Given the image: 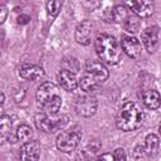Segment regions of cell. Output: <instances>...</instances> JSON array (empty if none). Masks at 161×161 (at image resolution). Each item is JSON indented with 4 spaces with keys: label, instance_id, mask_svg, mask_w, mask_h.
<instances>
[{
    "label": "cell",
    "instance_id": "29",
    "mask_svg": "<svg viewBox=\"0 0 161 161\" xmlns=\"http://www.w3.org/2000/svg\"><path fill=\"white\" fill-rule=\"evenodd\" d=\"M3 111H4V108H3V106L0 104V116H3Z\"/></svg>",
    "mask_w": 161,
    "mask_h": 161
},
{
    "label": "cell",
    "instance_id": "8",
    "mask_svg": "<svg viewBox=\"0 0 161 161\" xmlns=\"http://www.w3.org/2000/svg\"><path fill=\"white\" fill-rule=\"evenodd\" d=\"M40 156V145L38 141H26L20 148L21 161H38Z\"/></svg>",
    "mask_w": 161,
    "mask_h": 161
},
{
    "label": "cell",
    "instance_id": "15",
    "mask_svg": "<svg viewBox=\"0 0 161 161\" xmlns=\"http://www.w3.org/2000/svg\"><path fill=\"white\" fill-rule=\"evenodd\" d=\"M127 5L138 18H148L153 13V5L148 1H131L127 3Z\"/></svg>",
    "mask_w": 161,
    "mask_h": 161
},
{
    "label": "cell",
    "instance_id": "26",
    "mask_svg": "<svg viewBox=\"0 0 161 161\" xmlns=\"http://www.w3.org/2000/svg\"><path fill=\"white\" fill-rule=\"evenodd\" d=\"M29 20H30V16H29V15H26V14H21V15H19V16H18V24L25 25V24H28V23H29Z\"/></svg>",
    "mask_w": 161,
    "mask_h": 161
},
{
    "label": "cell",
    "instance_id": "21",
    "mask_svg": "<svg viewBox=\"0 0 161 161\" xmlns=\"http://www.w3.org/2000/svg\"><path fill=\"white\" fill-rule=\"evenodd\" d=\"M125 26L128 31L131 33H136L140 28V20L137 16H127V19L125 20Z\"/></svg>",
    "mask_w": 161,
    "mask_h": 161
},
{
    "label": "cell",
    "instance_id": "19",
    "mask_svg": "<svg viewBox=\"0 0 161 161\" xmlns=\"http://www.w3.org/2000/svg\"><path fill=\"white\" fill-rule=\"evenodd\" d=\"M31 128L30 126L28 125H20L18 128H16V132H15V138L16 141H21V142H26L30 140L31 137Z\"/></svg>",
    "mask_w": 161,
    "mask_h": 161
},
{
    "label": "cell",
    "instance_id": "10",
    "mask_svg": "<svg viewBox=\"0 0 161 161\" xmlns=\"http://www.w3.org/2000/svg\"><path fill=\"white\" fill-rule=\"evenodd\" d=\"M92 29H93V24H92L91 20H83V21H80L77 25L75 33H74V38H75L77 43L82 44V45H88L91 43Z\"/></svg>",
    "mask_w": 161,
    "mask_h": 161
},
{
    "label": "cell",
    "instance_id": "20",
    "mask_svg": "<svg viewBox=\"0 0 161 161\" xmlns=\"http://www.w3.org/2000/svg\"><path fill=\"white\" fill-rule=\"evenodd\" d=\"M13 126V121L9 116H0V138L6 135Z\"/></svg>",
    "mask_w": 161,
    "mask_h": 161
},
{
    "label": "cell",
    "instance_id": "12",
    "mask_svg": "<svg viewBox=\"0 0 161 161\" xmlns=\"http://www.w3.org/2000/svg\"><path fill=\"white\" fill-rule=\"evenodd\" d=\"M19 75L26 80H38L44 77V70L34 64H23L19 68Z\"/></svg>",
    "mask_w": 161,
    "mask_h": 161
},
{
    "label": "cell",
    "instance_id": "13",
    "mask_svg": "<svg viewBox=\"0 0 161 161\" xmlns=\"http://www.w3.org/2000/svg\"><path fill=\"white\" fill-rule=\"evenodd\" d=\"M57 80H58L59 86L65 91H74L78 87V80H77L75 74L72 72H68L65 69L60 70L57 74Z\"/></svg>",
    "mask_w": 161,
    "mask_h": 161
},
{
    "label": "cell",
    "instance_id": "7",
    "mask_svg": "<svg viewBox=\"0 0 161 161\" xmlns=\"http://www.w3.org/2000/svg\"><path fill=\"white\" fill-rule=\"evenodd\" d=\"M55 96H58V93H57V87H55L54 83H52V82H44V83H42L38 87L36 96H35L36 97L38 106L42 108L45 103H48Z\"/></svg>",
    "mask_w": 161,
    "mask_h": 161
},
{
    "label": "cell",
    "instance_id": "28",
    "mask_svg": "<svg viewBox=\"0 0 161 161\" xmlns=\"http://www.w3.org/2000/svg\"><path fill=\"white\" fill-rule=\"evenodd\" d=\"M4 99H5V96H4V93H3V92H0V104L4 102Z\"/></svg>",
    "mask_w": 161,
    "mask_h": 161
},
{
    "label": "cell",
    "instance_id": "9",
    "mask_svg": "<svg viewBox=\"0 0 161 161\" xmlns=\"http://www.w3.org/2000/svg\"><path fill=\"white\" fill-rule=\"evenodd\" d=\"M142 43L148 53H153L158 47V26H150L142 31Z\"/></svg>",
    "mask_w": 161,
    "mask_h": 161
},
{
    "label": "cell",
    "instance_id": "14",
    "mask_svg": "<svg viewBox=\"0 0 161 161\" xmlns=\"http://www.w3.org/2000/svg\"><path fill=\"white\" fill-rule=\"evenodd\" d=\"M140 98L143 104L150 109H157L160 107V93L155 89H141Z\"/></svg>",
    "mask_w": 161,
    "mask_h": 161
},
{
    "label": "cell",
    "instance_id": "24",
    "mask_svg": "<svg viewBox=\"0 0 161 161\" xmlns=\"http://www.w3.org/2000/svg\"><path fill=\"white\" fill-rule=\"evenodd\" d=\"M112 156H113V161H126V152L123 148H117Z\"/></svg>",
    "mask_w": 161,
    "mask_h": 161
},
{
    "label": "cell",
    "instance_id": "22",
    "mask_svg": "<svg viewBox=\"0 0 161 161\" xmlns=\"http://www.w3.org/2000/svg\"><path fill=\"white\" fill-rule=\"evenodd\" d=\"M62 8V1H49L47 4V10H48V14L52 15V16H55L58 15L59 10Z\"/></svg>",
    "mask_w": 161,
    "mask_h": 161
},
{
    "label": "cell",
    "instance_id": "5",
    "mask_svg": "<svg viewBox=\"0 0 161 161\" xmlns=\"http://www.w3.org/2000/svg\"><path fill=\"white\" fill-rule=\"evenodd\" d=\"M82 138V133L78 131H72V132H67V131H62L58 136H57V147L59 151L62 152H70L73 150H75V147L79 145Z\"/></svg>",
    "mask_w": 161,
    "mask_h": 161
},
{
    "label": "cell",
    "instance_id": "16",
    "mask_svg": "<svg viewBox=\"0 0 161 161\" xmlns=\"http://www.w3.org/2000/svg\"><path fill=\"white\" fill-rule=\"evenodd\" d=\"M158 147H160V140L158 136L155 133H150L146 136V142H145V152L147 156H156L158 152Z\"/></svg>",
    "mask_w": 161,
    "mask_h": 161
},
{
    "label": "cell",
    "instance_id": "18",
    "mask_svg": "<svg viewBox=\"0 0 161 161\" xmlns=\"http://www.w3.org/2000/svg\"><path fill=\"white\" fill-rule=\"evenodd\" d=\"M111 16H112V21H125L127 19V8L125 5H116L112 10H111Z\"/></svg>",
    "mask_w": 161,
    "mask_h": 161
},
{
    "label": "cell",
    "instance_id": "11",
    "mask_svg": "<svg viewBox=\"0 0 161 161\" xmlns=\"http://www.w3.org/2000/svg\"><path fill=\"white\" fill-rule=\"evenodd\" d=\"M121 49L132 59L138 58L141 53V45L137 38L131 35H123L121 38Z\"/></svg>",
    "mask_w": 161,
    "mask_h": 161
},
{
    "label": "cell",
    "instance_id": "25",
    "mask_svg": "<svg viewBox=\"0 0 161 161\" xmlns=\"http://www.w3.org/2000/svg\"><path fill=\"white\" fill-rule=\"evenodd\" d=\"M8 16V6L5 4H0V25L6 20Z\"/></svg>",
    "mask_w": 161,
    "mask_h": 161
},
{
    "label": "cell",
    "instance_id": "1",
    "mask_svg": "<svg viewBox=\"0 0 161 161\" xmlns=\"http://www.w3.org/2000/svg\"><path fill=\"white\" fill-rule=\"evenodd\" d=\"M145 119L142 107L136 102H126L119 107L116 114V126L118 130L128 132L140 128Z\"/></svg>",
    "mask_w": 161,
    "mask_h": 161
},
{
    "label": "cell",
    "instance_id": "6",
    "mask_svg": "<svg viewBox=\"0 0 161 161\" xmlns=\"http://www.w3.org/2000/svg\"><path fill=\"white\" fill-rule=\"evenodd\" d=\"M98 102L92 96H79L74 101V111L82 117H91L96 113Z\"/></svg>",
    "mask_w": 161,
    "mask_h": 161
},
{
    "label": "cell",
    "instance_id": "23",
    "mask_svg": "<svg viewBox=\"0 0 161 161\" xmlns=\"http://www.w3.org/2000/svg\"><path fill=\"white\" fill-rule=\"evenodd\" d=\"M132 156H133V158H135L136 161H143V158H145L147 155H146V152H145V148H143V146H141V145H137V146L133 148Z\"/></svg>",
    "mask_w": 161,
    "mask_h": 161
},
{
    "label": "cell",
    "instance_id": "3",
    "mask_svg": "<svg viewBox=\"0 0 161 161\" xmlns=\"http://www.w3.org/2000/svg\"><path fill=\"white\" fill-rule=\"evenodd\" d=\"M108 75H109V73H108L107 68L101 62L92 60V62L87 63L86 70H84L83 75L80 77L78 86L84 92H92V91L97 89L101 83L107 80Z\"/></svg>",
    "mask_w": 161,
    "mask_h": 161
},
{
    "label": "cell",
    "instance_id": "17",
    "mask_svg": "<svg viewBox=\"0 0 161 161\" xmlns=\"http://www.w3.org/2000/svg\"><path fill=\"white\" fill-rule=\"evenodd\" d=\"M62 106V98L59 96H55L53 99H50L48 103H45L42 108L45 111L47 114H57Z\"/></svg>",
    "mask_w": 161,
    "mask_h": 161
},
{
    "label": "cell",
    "instance_id": "27",
    "mask_svg": "<svg viewBox=\"0 0 161 161\" xmlns=\"http://www.w3.org/2000/svg\"><path fill=\"white\" fill-rule=\"evenodd\" d=\"M96 161H113V156L111 153H102L96 158Z\"/></svg>",
    "mask_w": 161,
    "mask_h": 161
},
{
    "label": "cell",
    "instance_id": "2",
    "mask_svg": "<svg viewBox=\"0 0 161 161\" xmlns=\"http://www.w3.org/2000/svg\"><path fill=\"white\" fill-rule=\"evenodd\" d=\"M96 52L101 63L114 65L121 60V48L117 40L109 34H98L96 39Z\"/></svg>",
    "mask_w": 161,
    "mask_h": 161
},
{
    "label": "cell",
    "instance_id": "4",
    "mask_svg": "<svg viewBox=\"0 0 161 161\" xmlns=\"http://www.w3.org/2000/svg\"><path fill=\"white\" fill-rule=\"evenodd\" d=\"M68 123V116L63 114L60 117H54V114L39 113L35 116V125L40 131L54 132L63 128Z\"/></svg>",
    "mask_w": 161,
    "mask_h": 161
}]
</instances>
